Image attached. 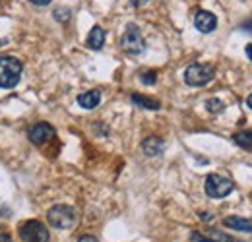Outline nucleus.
I'll use <instances>...</instances> for the list:
<instances>
[{
    "instance_id": "obj_1",
    "label": "nucleus",
    "mask_w": 252,
    "mask_h": 242,
    "mask_svg": "<svg viewBox=\"0 0 252 242\" xmlns=\"http://www.w3.org/2000/svg\"><path fill=\"white\" fill-rule=\"evenodd\" d=\"M22 62L14 57H0V88L12 90L20 84L22 78Z\"/></svg>"
},
{
    "instance_id": "obj_2",
    "label": "nucleus",
    "mask_w": 252,
    "mask_h": 242,
    "mask_svg": "<svg viewBox=\"0 0 252 242\" xmlns=\"http://www.w3.org/2000/svg\"><path fill=\"white\" fill-rule=\"evenodd\" d=\"M214 76H216V68L212 64H204V62L190 64L185 70V82L190 88H204L214 80Z\"/></svg>"
},
{
    "instance_id": "obj_3",
    "label": "nucleus",
    "mask_w": 252,
    "mask_h": 242,
    "mask_svg": "<svg viewBox=\"0 0 252 242\" xmlns=\"http://www.w3.org/2000/svg\"><path fill=\"white\" fill-rule=\"evenodd\" d=\"M47 221L51 223V227L55 229H61V231H66V229H72L78 221V213L74 208L70 206H64V204H59V206H53L49 213H47Z\"/></svg>"
},
{
    "instance_id": "obj_4",
    "label": "nucleus",
    "mask_w": 252,
    "mask_h": 242,
    "mask_svg": "<svg viewBox=\"0 0 252 242\" xmlns=\"http://www.w3.org/2000/svg\"><path fill=\"white\" fill-rule=\"evenodd\" d=\"M121 47L123 51L136 57V55H142L146 51V41L142 37V31L136 24H128L126 31L123 33V39H121Z\"/></svg>"
},
{
    "instance_id": "obj_5",
    "label": "nucleus",
    "mask_w": 252,
    "mask_h": 242,
    "mask_svg": "<svg viewBox=\"0 0 252 242\" xmlns=\"http://www.w3.org/2000/svg\"><path fill=\"white\" fill-rule=\"evenodd\" d=\"M20 239L24 242H49L51 235H49V229L41 221L30 219L20 225Z\"/></svg>"
},
{
    "instance_id": "obj_6",
    "label": "nucleus",
    "mask_w": 252,
    "mask_h": 242,
    "mask_svg": "<svg viewBox=\"0 0 252 242\" xmlns=\"http://www.w3.org/2000/svg\"><path fill=\"white\" fill-rule=\"evenodd\" d=\"M204 188H206V194H208L210 198L220 200V198L229 196L235 186H233V181H231V179H227V177H223V175H208Z\"/></svg>"
},
{
    "instance_id": "obj_7",
    "label": "nucleus",
    "mask_w": 252,
    "mask_h": 242,
    "mask_svg": "<svg viewBox=\"0 0 252 242\" xmlns=\"http://www.w3.org/2000/svg\"><path fill=\"white\" fill-rule=\"evenodd\" d=\"M28 138L35 146H43V144H47L49 140L55 138V128L49 122H35L28 130Z\"/></svg>"
},
{
    "instance_id": "obj_8",
    "label": "nucleus",
    "mask_w": 252,
    "mask_h": 242,
    "mask_svg": "<svg viewBox=\"0 0 252 242\" xmlns=\"http://www.w3.org/2000/svg\"><path fill=\"white\" fill-rule=\"evenodd\" d=\"M194 28L200 33H212L218 28V18L208 10H198L194 14Z\"/></svg>"
},
{
    "instance_id": "obj_9",
    "label": "nucleus",
    "mask_w": 252,
    "mask_h": 242,
    "mask_svg": "<svg viewBox=\"0 0 252 242\" xmlns=\"http://www.w3.org/2000/svg\"><path fill=\"white\" fill-rule=\"evenodd\" d=\"M223 225L235 231H243V233H252V219L247 217H239V215H229L223 219Z\"/></svg>"
},
{
    "instance_id": "obj_10",
    "label": "nucleus",
    "mask_w": 252,
    "mask_h": 242,
    "mask_svg": "<svg viewBox=\"0 0 252 242\" xmlns=\"http://www.w3.org/2000/svg\"><path fill=\"white\" fill-rule=\"evenodd\" d=\"M76 101H78V105H80L82 109L92 111V109H95V107L101 103V91L92 90V91H86V93H80Z\"/></svg>"
},
{
    "instance_id": "obj_11",
    "label": "nucleus",
    "mask_w": 252,
    "mask_h": 242,
    "mask_svg": "<svg viewBox=\"0 0 252 242\" xmlns=\"http://www.w3.org/2000/svg\"><path fill=\"white\" fill-rule=\"evenodd\" d=\"M142 150H144V153L148 157H158L165 150V142L161 138H158V136H150V138H146L142 142Z\"/></svg>"
},
{
    "instance_id": "obj_12",
    "label": "nucleus",
    "mask_w": 252,
    "mask_h": 242,
    "mask_svg": "<svg viewBox=\"0 0 252 242\" xmlns=\"http://www.w3.org/2000/svg\"><path fill=\"white\" fill-rule=\"evenodd\" d=\"M105 37H107L105 30L101 26H94L92 31H90V35H88V47L92 51H101L103 45H105Z\"/></svg>"
},
{
    "instance_id": "obj_13",
    "label": "nucleus",
    "mask_w": 252,
    "mask_h": 242,
    "mask_svg": "<svg viewBox=\"0 0 252 242\" xmlns=\"http://www.w3.org/2000/svg\"><path fill=\"white\" fill-rule=\"evenodd\" d=\"M130 101H132L134 105H138L140 109H146V111H158L159 107H161V103H159L158 99L146 97V95H142V93H132V95H130Z\"/></svg>"
},
{
    "instance_id": "obj_14",
    "label": "nucleus",
    "mask_w": 252,
    "mask_h": 242,
    "mask_svg": "<svg viewBox=\"0 0 252 242\" xmlns=\"http://www.w3.org/2000/svg\"><path fill=\"white\" fill-rule=\"evenodd\" d=\"M233 142L239 148H243L247 151H252V130H241V132H237L233 136Z\"/></svg>"
},
{
    "instance_id": "obj_15",
    "label": "nucleus",
    "mask_w": 252,
    "mask_h": 242,
    "mask_svg": "<svg viewBox=\"0 0 252 242\" xmlns=\"http://www.w3.org/2000/svg\"><path fill=\"white\" fill-rule=\"evenodd\" d=\"M206 109H208L210 113H214V115H220V113H223V109H225V105L221 103L220 99H216V97H212V99H208V101H206Z\"/></svg>"
},
{
    "instance_id": "obj_16",
    "label": "nucleus",
    "mask_w": 252,
    "mask_h": 242,
    "mask_svg": "<svg viewBox=\"0 0 252 242\" xmlns=\"http://www.w3.org/2000/svg\"><path fill=\"white\" fill-rule=\"evenodd\" d=\"M140 82L144 86H154L158 82V72L156 70H148V72H142L140 74Z\"/></svg>"
},
{
    "instance_id": "obj_17",
    "label": "nucleus",
    "mask_w": 252,
    "mask_h": 242,
    "mask_svg": "<svg viewBox=\"0 0 252 242\" xmlns=\"http://www.w3.org/2000/svg\"><path fill=\"white\" fill-rule=\"evenodd\" d=\"M208 239H212L214 242H233V239L229 235H223L218 229H210L208 231Z\"/></svg>"
},
{
    "instance_id": "obj_18",
    "label": "nucleus",
    "mask_w": 252,
    "mask_h": 242,
    "mask_svg": "<svg viewBox=\"0 0 252 242\" xmlns=\"http://www.w3.org/2000/svg\"><path fill=\"white\" fill-rule=\"evenodd\" d=\"M190 239H192V242H214L212 239H208V237H202V235H200V233H196V231L190 235Z\"/></svg>"
},
{
    "instance_id": "obj_19",
    "label": "nucleus",
    "mask_w": 252,
    "mask_h": 242,
    "mask_svg": "<svg viewBox=\"0 0 252 242\" xmlns=\"http://www.w3.org/2000/svg\"><path fill=\"white\" fill-rule=\"evenodd\" d=\"M32 4H35V6H49L53 0H30Z\"/></svg>"
},
{
    "instance_id": "obj_20",
    "label": "nucleus",
    "mask_w": 252,
    "mask_h": 242,
    "mask_svg": "<svg viewBox=\"0 0 252 242\" xmlns=\"http://www.w3.org/2000/svg\"><path fill=\"white\" fill-rule=\"evenodd\" d=\"M78 242H99V241H97L95 237H90V235H86V237H82V239H80Z\"/></svg>"
},
{
    "instance_id": "obj_21",
    "label": "nucleus",
    "mask_w": 252,
    "mask_h": 242,
    "mask_svg": "<svg viewBox=\"0 0 252 242\" xmlns=\"http://www.w3.org/2000/svg\"><path fill=\"white\" fill-rule=\"evenodd\" d=\"M198 215H200V219H202V221H212V213L202 212V213H198Z\"/></svg>"
},
{
    "instance_id": "obj_22",
    "label": "nucleus",
    "mask_w": 252,
    "mask_h": 242,
    "mask_svg": "<svg viewBox=\"0 0 252 242\" xmlns=\"http://www.w3.org/2000/svg\"><path fill=\"white\" fill-rule=\"evenodd\" d=\"M148 0H130V4L134 6V8H138V6H144Z\"/></svg>"
},
{
    "instance_id": "obj_23",
    "label": "nucleus",
    "mask_w": 252,
    "mask_h": 242,
    "mask_svg": "<svg viewBox=\"0 0 252 242\" xmlns=\"http://www.w3.org/2000/svg\"><path fill=\"white\" fill-rule=\"evenodd\" d=\"M0 242H12V239H10V235H6V233H0Z\"/></svg>"
},
{
    "instance_id": "obj_24",
    "label": "nucleus",
    "mask_w": 252,
    "mask_h": 242,
    "mask_svg": "<svg viewBox=\"0 0 252 242\" xmlns=\"http://www.w3.org/2000/svg\"><path fill=\"white\" fill-rule=\"evenodd\" d=\"M245 53H247V57H249V59H251V62H252V43L245 47Z\"/></svg>"
},
{
    "instance_id": "obj_25",
    "label": "nucleus",
    "mask_w": 252,
    "mask_h": 242,
    "mask_svg": "<svg viewBox=\"0 0 252 242\" xmlns=\"http://www.w3.org/2000/svg\"><path fill=\"white\" fill-rule=\"evenodd\" d=\"M247 105H249V109H252V93L247 97Z\"/></svg>"
}]
</instances>
